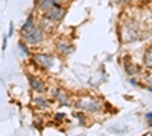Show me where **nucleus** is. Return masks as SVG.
Instances as JSON below:
<instances>
[{
    "label": "nucleus",
    "instance_id": "1",
    "mask_svg": "<svg viewBox=\"0 0 152 136\" xmlns=\"http://www.w3.org/2000/svg\"><path fill=\"white\" fill-rule=\"evenodd\" d=\"M24 35V41H26L28 44L31 45H37V44H40L43 41V29L40 26H32L29 30L26 32H23Z\"/></svg>",
    "mask_w": 152,
    "mask_h": 136
},
{
    "label": "nucleus",
    "instance_id": "2",
    "mask_svg": "<svg viewBox=\"0 0 152 136\" xmlns=\"http://www.w3.org/2000/svg\"><path fill=\"white\" fill-rule=\"evenodd\" d=\"M76 106L82 110H87V112H97L102 107V103L99 100H94V98H79L76 101Z\"/></svg>",
    "mask_w": 152,
    "mask_h": 136
},
{
    "label": "nucleus",
    "instance_id": "3",
    "mask_svg": "<svg viewBox=\"0 0 152 136\" xmlns=\"http://www.w3.org/2000/svg\"><path fill=\"white\" fill-rule=\"evenodd\" d=\"M66 15V9L61 8V5H55L53 8H50L47 12H46V17H49L53 23H59Z\"/></svg>",
    "mask_w": 152,
    "mask_h": 136
},
{
    "label": "nucleus",
    "instance_id": "4",
    "mask_svg": "<svg viewBox=\"0 0 152 136\" xmlns=\"http://www.w3.org/2000/svg\"><path fill=\"white\" fill-rule=\"evenodd\" d=\"M34 60L43 68H52L53 65V56L46 55V53H37L34 55Z\"/></svg>",
    "mask_w": 152,
    "mask_h": 136
},
{
    "label": "nucleus",
    "instance_id": "5",
    "mask_svg": "<svg viewBox=\"0 0 152 136\" xmlns=\"http://www.w3.org/2000/svg\"><path fill=\"white\" fill-rule=\"evenodd\" d=\"M123 36H125L126 41H134V40H137V36H138V29H137V26H135L134 23L126 24V26H125Z\"/></svg>",
    "mask_w": 152,
    "mask_h": 136
},
{
    "label": "nucleus",
    "instance_id": "6",
    "mask_svg": "<svg viewBox=\"0 0 152 136\" xmlns=\"http://www.w3.org/2000/svg\"><path fill=\"white\" fill-rule=\"evenodd\" d=\"M29 77V83H31V88L37 92H44L46 91V85L40 80V79H37L34 76H28Z\"/></svg>",
    "mask_w": 152,
    "mask_h": 136
},
{
    "label": "nucleus",
    "instance_id": "7",
    "mask_svg": "<svg viewBox=\"0 0 152 136\" xmlns=\"http://www.w3.org/2000/svg\"><path fill=\"white\" fill-rule=\"evenodd\" d=\"M52 94H53V97L56 98V100L59 101V103H62V104H69L70 103V100H69V95L62 91V89H53L52 91Z\"/></svg>",
    "mask_w": 152,
    "mask_h": 136
},
{
    "label": "nucleus",
    "instance_id": "8",
    "mask_svg": "<svg viewBox=\"0 0 152 136\" xmlns=\"http://www.w3.org/2000/svg\"><path fill=\"white\" fill-rule=\"evenodd\" d=\"M56 47H58V50L59 52H62V53H66V55H70L75 48L67 42V41H64V40H59L58 42H56Z\"/></svg>",
    "mask_w": 152,
    "mask_h": 136
},
{
    "label": "nucleus",
    "instance_id": "9",
    "mask_svg": "<svg viewBox=\"0 0 152 136\" xmlns=\"http://www.w3.org/2000/svg\"><path fill=\"white\" fill-rule=\"evenodd\" d=\"M53 26H55V23L50 20L49 17H44L43 20H41V23H40V27L43 29V30H46V32H52L53 30Z\"/></svg>",
    "mask_w": 152,
    "mask_h": 136
},
{
    "label": "nucleus",
    "instance_id": "10",
    "mask_svg": "<svg viewBox=\"0 0 152 136\" xmlns=\"http://www.w3.org/2000/svg\"><path fill=\"white\" fill-rule=\"evenodd\" d=\"M56 5V0H40V3H38V8L41 11L47 12L50 8H53Z\"/></svg>",
    "mask_w": 152,
    "mask_h": 136
},
{
    "label": "nucleus",
    "instance_id": "11",
    "mask_svg": "<svg viewBox=\"0 0 152 136\" xmlns=\"http://www.w3.org/2000/svg\"><path fill=\"white\" fill-rule=\"evenodd\" d=\"M143 64L148 68H152V45L145 52V58H143Z\"/></svg>",
    "mask_w": 152,
    "mask_h": 136
},
{
    "label": "nucleus",
    "instance_id": "12",
    "mask_svg": "<svg viewBox=\"0 0 152 136\" xmlns=\"http://www.w3.org/2000/svg\"><path fill=\"white\" fill-rule=\"evenodd\" d=\"M32 26H34V15H29L28 20H26V23L23 24V27H21V29H23V32H26V30H29Z\"/></svg>",
    "mask_w": 152,
    "mask_h": 136
},
{
    "label": "nucleus",
    "instance_id": "13",
    "mask_svg": "<svg viewBox=\"0 0 152 136\" xmlns=\"http://www.w3.org/2000/svg\"><path fill=\"white\" fill-rule=\"evenodd\" d=\"M35 104L40 106V107H47L49 104L46 103V100H43V98H35Z\"/></svg>",
    "mask_w": 152,
    "mask_h": 136
},
{
    "label": "nucleus",
    "instance_id": "14",
    "mask_svg": "<svg viewBox=\"0 0 152 136\" xmlns=\"http://www.w3.org/2000/svg\"><path fill=\"white\" fill-rule=\"evenodd\" d=\"M18 47H20L21 50H23V53H24V55H29V52H28V48H26V45H24L23 42H20V44H18Z\"/></svg>",
    "mask_w": 152,
    "mask_h": 136
},
{
    "label": "nucleus",
    "instance_id": "15",
    "mask_svg": "<svg viewBox=\"0 0 152 136\" xmlns=\"http://www.w3.org/2000/svg\"><path fill=\"white\" fill-rule=\"evenodd\" d=\"M146 119L149 121V124H152V112H149V114H146Z\"/></svg>",
    "mask_w": 152,
    "mask_h": 136
},
{
    "label": "nucleus",
    "instance_id": "16",
    "mask_svg": "<svg viewBox=\"0 0 152 136\" xmlns=\"http://www.w3.org/2000/svg\"><path fill=\"white\" fill-rule=\"evenodd\" d=\"M116 2H117V3H126L128 0H116Z\"/></svg>",
    "mask_w": 152,
    "mask_h": 136
},
{
    "label": "nucleus",
    "instance_id": "17",
    "mask_svg": "<svg viewBox=\"0 0 152 136\" xmlns=\"http://www.w3.org/2000/svg\"><path fill=\"white\" fill-rule=\"evenodd\" d=\"M62 2H66V0H56V3H62Z\"/></svg>",
    "mask_w": 152,
    "mask_h": 136
}]
</instances>
